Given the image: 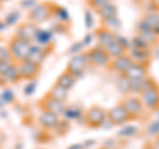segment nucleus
<instances>
[{
    "label": "nucleus",
    "mask_w": 159,
    "mask_h": 149,
    "mask_svg": "<svg viewBox=\"0 0 159 149\" xmlns=\"http://www.w3.org/2000/svg\"><path fill=\"white\" fill-rule=\"evenodd\" d=\"M138 133V130L135 127H126V128H123L122 131H119L118 135L119 136H134V135H137Z\"/></svg>",
    "instance_id": "cd10ccee"
},
{
    "label": "nucleus",
    "mask_w": 159,
    "mask_h": 149,
    "mask_svg": "<svg viewBox=\"0 0 159 149\" xmlns=\"http://www.w3.org/2000/svg\"><path fill=\"white\" fill-rule=\"evenodd\" d=\"M76 82H77V78H74L70 73H68L65 70L64 73H61L58 75L57 81H56V84L69 91V90H72V88H73V86L76 84Z\"/></svg>",
    "instance_id": "f3484780"
},
{
    "label": "nucleus",
    "mask_w": 159,
    "mask_h": 149,
    "mask_svg": "<svg viewBox=\"0 0 159 149\" xmlns=\"http://www.w3.org/2000/svg\"><path fill=\"white\" fill-rule=\"evenodd\" d=\"M3 2H4V0H0V4H2V3H3Z\"/></svg>",
    "instance_id": "2f4dec72"
},
{
    "label": "nucleus",
    "mask_w": 159,
    "mask_h": 149,
    "mask_svg": "<svg viewBox=\"0 0 159 149\" xmlns=\"http://www.w3.org/2000/svg\"><path fill=\"white\" fill-rule=\"evenodd\" d=\"M80 113H81V110L76 107H65V111H64V115L66 116V119H77L80 117Z\"/></svg>",
    "instance_id": "a878e982"
},
{
    "label": "nucleus",
    "mask_w": 159,
    "mask_h": 149,
    "mask_svg": "<svg viewBox=\"0 0 159 149\" xmlns=\"http://www.w3.org/2000/svg\"><path fill=\"white\" fill-rule=\"evenodd\" d=\"M54 8L56 6L52 3H40L36 4L28 13V19L33 23H44L54 13Z\"/></svg>",
    "instance_id": "f03ea898"
},
{
    "label": "nucleus",
    "mask_w": 159,
    "mask_h": 149,
    "mask_svg": "<svg viewBox=\"0 0 159 149\" xmlns=\"http://www.w3.org/2000/svg\"><path fill=\"white\" fill-rule=\"evenodd\" d=\"M103 27L110 29V31L114 32V29H118L121 28V21H119L118 16L116 17H111V19H107V20H103Z\"/></svg>",
    "instance_id": "393cba45"
},
{
    "label": "nucleus",
    "mask_w": 159,
    "mask_h": 149,
    "mask_svg": "<svg viewBox=\"0 0 159 149\" xmlns=\"http://www.w3.org/2000/svg\"><path fill=\"white\" fill-rule=\"evenodd\" d=\"M96 37H97V41H98V45L102 46V48H106L117 40V34L113 31H110V29H107L102 25L101 28H98L96 31Z\"/></svg>",
    "instance_id": "ddd939ff"
},
{
    "label": "nucleus",
    "mask_w": 159,
    "mask_h": 149,
    "mask_svg": "<svg viewBox=\"0 0 159 149\" xmlns=\"http://www.w3.org/2000/svg\"><path fill=\"white\" fill-rule=\"evenodd\" d=\"M131 120H134V119L129 115V112L125 110V107H123L121 103L111 107L110 110L107 111V121L110 123L111 126L122 127Z\"/></svg>",
    "instance_id": "20e7f679"
},
{
    "label": "nucleus",
    "mask_w": 159,
    "mask_h": 149,
    "mask_svg": "<svg viewBox=\"0 0 159 149\" xmlns=\"http://www.w3.org/2000/svg\"><path fill=\"white\" fill-rule=\"evenodd\" d=\"M68 149H85V148H84V144H74V145L69 147Z\"/></svg>",
    "instance_id": "c756f323"
},
{
    "label": "nucleus",
    "mask_w": 159,
    "mask_h": 149,
    "mask_svg": "<svg viewBox=\"0 0 159 149\" xmlns=\"http://www.w3.org/2000/svg\"><path fill=\"white\" fill-rule=\"evenodd\" d=\"M150 74V66L148 63H138V62H133L131 66L127 69L126 73L123 74V78H126L127 81H139L148 77Z\"/></svg>",
    "instance_id": "6e6552de"
},
{
    "label": "nucleus",
    "mask_w": 159,
    "mask_h": 149,
    "mask_svg": "<svg viewBox=\"0 0 159 149\" xmlns=\"http://www.w3.org/2000/svg\"><path fill=\"white\" fill-rule=\"evenodd\" d=\"M4 82L7 83H15L20 79V73H19V67L16 65H12L11 67L7 70V73L3 75Z\"/></svg>",
    "instance_id": "4be33fe9"
},
{
    "label": "nucleus",
    "mask_w": 159,
    "mask_h": 149,
    "mask_svg": "<svg viewBox=\"0 0 159 149\" xmlns=\"http://www.w3.org/2000/svg\"><path fill=\"white\" fill-rule=\"evenodd\" d=\"M68 92H69V91L65 90V88H62V87L57 86V84H54V86L51 88V91H49L48 95H51L52 98L57 99V100H60V102L65 103L66 99H68Z\"/></svg>",
    "instance_id": "412c9836"
},
{
    "label": "nucleus",
    "mask_w": 159,
    "mask_h": 149,
    "mask_svg": "<svg viewBox=\"0 0 159 149\" xmlns=\"http://www.w3.org/2000/svg\"><path fill=\"white\" fill-rule=\"evenodd\" d=\"M89 65H90V63H89V58H88L86 52L77 53L76 56H73L70 61L68 62L66 71L70 73L74 78L78 79L84 73H85V70L88 69Z\"/></svg>",
    "instance_id": "7ed1b4c3"
},
{
    "label": "nucleus",
    "mask_w": 159,
    "mask_h": 149,
    "mask_svg": "<svg viewBox=\"0 0 159 149\" xmlns=\"http://www.w3.org/2000/svg\"><path fill=\"white\" fill-rule=\"evenodd\" d=\"M36 33H37L36 25L32 23H28V24H21V25L17 28V33L15 37L31 42L32 40H34V37H36Z\"/></svg>",
    "instance_id": "4468645a"
},
{
    "label": "nucleus",
    "mask_w": 159,
    "mask_h": 149,
    "mask_svg": "<svg viewBox=\"0 0 159 149\" xmlns=\"http://www.w3.org/2000/svg\"><path fill=\"white\" fill-rule=\"evenodd\" d=\"M141 100L148 111H159V86L141 94Z\"/></svg>",
    "instance_id": "1a4fd4ad"
},
{
    "label": "nucleus",
    "mask_w": 159,
    "mask_h": 149,
    "mask_svg": "<svg viewBox=\"0 0 159 149\" xmlns=\"http://www.w3.org/2000/svg\"><path fill=\"white\" fill-rule=\"evenodd\" d=\"M148 132H150V135H154V136L159 135V120L154 121L151 126L148 127Z\"/></svg>",
    "instance_id": "c85d7f7f"
},
{
    "label": "nucleus",
    "mask_w": 159,
    "mask_h": 149,
    "mask_svg": "<svg viewBox=\"0 0 159 149\" xmlns=\"http://www.w3.org/2000/svg\"><path fill=\"white\" fill-rule=\"evenodd\" d=\"M121 104L125 107V110L129 112V115H130L134 120L138 119L139 116H142L143 111H145V106H143L141 98H138V96H126V98H123Z\"/></svg>",
    "instance_id": "0eeeda50"
},
{
    "label": "nucleus",
    "mask_w": 159,
    "mask_h": 149,
    "mask_svg": "<svg viewBox=\"0 0 159 149\" xmlns=\"http://www.w3.org/2000/svg\"><path fill=\"white\" fill-rule=\"evenodd\" d=\"M131 63H133V59L130 58V56H129V54H123V56H121V57L111 59L107 67L110 69V70L119 73L121 75H123L127 69L131 66Z\"/></svg>",
    "instance_id": "9b49d317"
},
{
    "label": "nucleus",
    "mask_w": 159,
    "mask_h": 149,
    "mask_svg": "<svg viewBox=\"0 0 159 149\" xmlns=\"http://www.w3.org/2000/svg\"><path fill=\"white\" fill-rule=\"evenodd\" d=\"M133 62L138 63H148L150 62V53L148 50H139V49H133L131 54H129Z\"/></svg>",
    "instance_id": "aec40b11"
},
{
    "label": "nucleus",
    "mask_w": 159,
    "mask_h": 149,
    "mask_svg": "<svg viewBox=\"0 0 159 149\" xmlns=\"http://www.w3.org/2000/svg\"><path fill=\"white\" fill-rule=\"evenodd\" d=\"M86 54L89 58V63H92L93 66H97V67H107L111 61V58L109 57L105 48H102L99 45L90 48L86 52Z\"/></svg>",
    "instance_id": "39448f33"
},
{
    "label": "nucleus",
    "mask_w": 159,
    "mask_h": 149,
    "mask_svg": "<svg viewBox=\"0 0 159 149\" xmlns=\"http://www.w3.org/2000/svg\"><path fill=\"white\" fill-rule=\"evenodd\" d=\"M96 12H97V15L99 16V19H101L102 21H103V20H107V19H111V17L118 16V8H117V6L114 3L106 4L105 7L97 9Z\"/></svg>",
    "instance_id": "a211bd4d"
},
{
    "label": "nucleus",
    "mask_w": 159,
    "mask_h": 149,
    "mask_svg": "<svg viewBox=\"0 0 159 149\" xmlns=\"http://www.w3.org/2000/svg\"><path fill=\"white\" fill-rule=\"evenodd\" d=\"M39 121L44 128H56V126L60 121V117L57 113H53L51 111H44L40 115Z\"/></svg>",
    "instance_id": "2eb2a0df"
},
{
    "label": "nucleus",
    "mask_w": 159,
    "mask_h": 149,
    "mask_svg": "<svg viewBox=\"0 0 159 149\" xmlns=\"http://www.w3.org/2000/svg\"><path fill=\"white\" fill-rule=\"evenodd\" d=\"M41 106L44 111H51L53 113H57V115H61L65 111V103L52 98L51 95H45V98L41 100Z\"/></svg>",
    "instance_id": "f8f14e48"
},
{
    "label": "nucleus",
    "mask_w": 159,
    "mask_h": 149,
    "mask_svg": "<svg viewBox=\"0 0 159 149\" xmlns=\"http://www.w3.org/2000/svg\"><path fill=\"white\" fill-rule=\"evenodd\" d=\"M84 119H85V123L88 127L99 128L107 120V111L103 110L99 106H92L84 112Z\"/></svg>",
    "instance_id": "f257e3e1"
},
{
    "label": "nucleus",
    "mask_w": 159,
    "mask_h": 149,
    "mask_svg": "<svg viewBox=\"0 0 159 149\" xmlns=\"http://www.w3.org/2000/svg\"><path fill=\"white\" fill-rule=\"evenodd\" d=\"M109 3H111V0H88V6L93 9H96V11L102 7H105Z\"/></svg>",
    "instance_id": "bb28decb"
},
{
    "label": "nucleus",
    "mask_w": 159,
    "mask_h": 149,
    "mask_svg": "<svg viewBox=\"0 0 159 149\" xmlns=\"http://www.w3.org/2000/svg\"><path fill=\"white\" fill-rule=\"evenodd\" d=\"M133 48L134 49H139V50H148V48H150V45L143 40L141 36H135L133 38Z\"/></svg>",
    "instance_id": "b1692460"
},
{
    "label": "nucleus",
    "mask_w": 159,
    "mask_h": 149,
    "mask_svg": "<svg viewBox=\"0 0 159 149\" xmlns=\"http://www.w3.org/2000/svg\"><path fill=\"white\" fill-rule=\"evenodd\" d=\"M145 21L150 25L152 29L155 28H159V12H148L146 16H145Z\"/></svg>",
    "instance_id": "5701e85b"
},
{
    "label": "nucleus",
    "mask_w": 159,
    "mask_h": 149,
    "mask_svg": "<svg viewBox=\"0 0 159 149\" xmlns=\"http://www.w3.org/2000/svg\"><path fill=\"white\" fill-rule=\"evenodd\" d=\"M105 50L107 52L109 57H110L111 59H114V58H118V57L123 56V54H127V46H125L122 42H119L118 40H116L114 42H111L110 45L105 48Z\"/></svg>",
    "instance_id": "dca6fc26"
},
{
    "label": "nucleus",
    "mask_w": 159,
    "mask_h": 149,
    "mask_svg": "<svg viewBox=\"0 0 159 149\" xmlns=\"http://www.w3.org/2000/svg\"><path fill=\"white\" fill-rule=\"evenodd\" d=\"M19 67V73H20V78L23 79H34L37 77V74L40 71V65L37 63H33L31 61H23L20 62V65L17 66Z\"/></svg>",
    "instance_id": "9d476101"
},
{
    "label": "nucleus",
    "mask_w": 159,
    "mask_h": 149,
    "mask_svg": "<svg viewBox=\"0 0 159 149\" xmlns=\"http://www.w3.org/2000/svg\"><path fill=\"white\" fill-rule=\"evenodd\" d=\"M45 57H47V53L44 52L40 46H32L31 50H29V53H28V57H27L25 61H31L33 63L40 65V63L45 59Z\"/></svg>",
    "instance_id": "6ab92c4d"
},
{
    "label": "nucleus",
    "mask_w": 159,
    "mask_h": 149,
    "mask_svg": "<svg viewBox=\"0 0 159 149\" xmlns=\"http://www.w3.org/2000/svg\"><path fill=\"white\" fill-rule=\"evenodd\" d=\"M146 149H152V148H150V144H147V147H146Z\"/></svg>",
    "instance_id": "7c9ffc66"
},
{
    "label": "nucleus",
    "mask_w": 159,
    "mask_h": 149,
    "mask_svg": "<svg viewBox=\"0 0 159 149\" xmlns=\"http://www.w3.org/2000/svg\"><path fill=\"white\" fill-rule=\"evenodd\" d=\"M31 48H32L31 42L15 37L11 41V45H9L8 49H9V52H11V54H12V58H16L17 61L23 62V61H25L27 59Z\"/></svg>",
    "instance_id": "423d86ee"
}]
</instances>
